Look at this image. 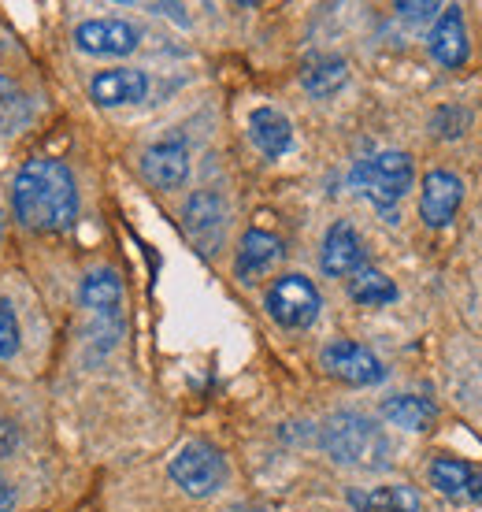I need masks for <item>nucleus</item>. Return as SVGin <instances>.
<instances>
[{
	"instance_id": "obj_17",
	"label": "nucleus",
	"mask_w": 482,
	"mask_h": 512,
	"mask_svg": "<svg viewBox=\"0 0 482 512\" xmlns=\"http://www.w3.org/2000/svg\"><path fill=\"white\" fill-rule=\"evenodd\" d=\"M301 82H305V90L312 97H330V93H338L349 82V64H345L342 56H327V52H319L312 56L305 67H301Z\"/></svg>"
},
{
	"instance_id": "obj_18",
	"label": "nucleus",
	"mask_w": 482,
	"mask_h": 512,
	"mask_svg": "<svg viewBox=\"0 0 482 512\" xmlns=\"http://www.w3.org/2000/svg\"><path fill=\"white\" fill-rule=\"evenodd\" d=\"M382 416L394 423V427H405V431H427L434 423V416H438V409H434V401H427V397L401 394V397H390L382 405Z\"/></svg>"
},
{
	"instance_id": "obj_4",
	"label": "nucleus",
	"mask_w": 482,
	"mask_h": 512,
	"mask_svg": "<svg viewBox=\"0 0 482 512\" xmlns=\"http://www.w3.org/2000/svg\"><path fill=\"white\" fill-rule=\"evenodd\" d=\"M264 305H267V316L279 323V327L301 331V327H312V323H316L323 301H319V290L305 275H282V279L267 290Z\"/></svg>"
},
{
	"instance_id": "obj_15",
	"label": "nucleus",
	"mask_w": 482,
	"mask_h": 512,
	"mask_svg": "<svg viewBox=\"0 0 482 512\" xmlns=\"http://www.w3.org/2000/svg\"><path fill=\"white\" fill-rule=\"evenodd\" d=\"M279 256H282V242L275 238V234L249 231L238 242V260H234V268H238V279L253 282L256 275H264V271L271 268Z\"/></svg>"
},
{
	"instance_id": "obj_12",
	"label": "nucleus",
	"mask_w": 482,
	"mask_h": 512,
	"mask_svg": "<svg viewBox=\"0 0 482 512\" xmlns=\"http://www.w3.org/2000/svg\"><path fill=\"white\" fill-rule=\"evenodd\" d=\"M364 260V245H360V234L349 227V223H334L323 238V253H319V264L327 275H353Z\"/></svg>"
},
{
	"instance_id": "obj_23",
	"label": "nucleus",
	"mask_w": 482,
	"mask_h": 512,
	"mask_svg": "<svg viewBox=\"0 0 482 512\" xmlns=\"http://www.w3.org/2000/svg\"><path fill=\"white\" fill-rule=\"evenodd\" d=\"M15 353H19V323L12 305L0 297V360H12Z\"/></svg>"
},
{
	"instance_id": "obj_27",
	"label": "nucleus",
	"mask_w": 482,
	"mask_h": 512,
	"mask_svg": "<svg viewBox=\"0 0 482 512\" xmlns=\"http://www.w3.org/2000/svg\"><path fill=\"white\" fill-rule=\"evenodd\" d=\"M0 234H4V219H0Z\"/></svg>"
},
{
	"instance_id": "obj_8",
	"label": "nucleus",
	"mask_w": 482,
	"mask_h": 512,
	"mask_svg": "<svg viewBox=\"0 0 482 512\" xmlns=\"http://www.w3.org/2000/svg\"><path fill=\"white\" fill-rule=\"evenodd\" d=\"M75 41L89 56H130L138 49V30L123 19H89L75 30Z\"/></svg>"
},
{
	"instance_id": "obj_9",
	"label": "nucleus",
	"mask_w": 482,
	"mask_h": 512,
	"mask_svg": "<svg viewBox=\"0 0 482 512\" xmlns=\"http://www.w3.org/2000/svg\"><path fill=\"white\" fill-rule=\"evenodd\" d=\"M141 171H145V179L160 186V190H178L186 175H190V153H186V145L182 141H160L153 149H145L141 156Z\"/></svg>"
},
{
	"instance_id": "obj_6",
	"label": "nucleus",
	"mask_w": 482,
	"mask_h": 512,
	"mask_svg": "<svg viewBox=\"0 0 482 512\" xmlns=\"http://www.w3.org/2000/svg\"><path fill=\"white\" fill-rule=\"evenodd\" d=\"M323 368H327L334 379H342L349 386H375L386 379V368H382V360L371 353L368 346H360V342H349V338H338V342H327L323 353Z\"/></svg>"
},
{
	"instance_id": "obj_1",
	"label": "nucleus",
	"mask_w": 482,
	"mask_h": 512,
	"mask_svg": "<svg viewBox=\"0 0 482 512\" xmlns=\"http://www.w3.org/2000/svg\"><path fill=\"white\" fill-rule=\"evenodd\" d=\"M12 201L30 231H67L78 216L75 179L60 160H30L15 179Z\"/></svg>"
},
{
	"instance_id": "obj_19",
	"label": "nucleus",
	"mask_w": 482,
	"mask_h": 512,
	"mask_svg": "<svg viewBox=\"0 0 482 512\" xmlns=\"http://www.w3.org/2000/svg\"><path fill=\"white\" fill-rule=\"evenodd\" d=\"M356 512H419V494L412 487L390 483V487H375L368 494H353Z\"/></svg>"
},
{
	"instance_id": "obj_16",
	"label": "nucleus",
	"mask_w": 482,
	"mask_h": 512,
	"mask_svg": "<svg viewBox=\"0 0 482 512\" xmlns=\"http://www.w3.org/2000/svg\"><path fill=\"white\" fill-rule=\"evenodd\" d=\"M249 134H253L256 149L264 156H282L290 153L293 145V127L290 119L282 116V112H275V108H256L253 116H249Z\"/></svg>"
},
{
	"instance_id": "obj_11",
	"label": "nucleus",
	"mask_w": 482,
	"mask_h": 512,
	"mask_svg": "<svg viewBox=\"0 0 482 512\" xmlns=\"http://www.w3.org/2000/svg\"><path fill=\"white\" fill-rule=\"evenodd\" d=\"M431 483L442 490L449 501H468V505H482V468H471L464 461L442 457L431 464Z\"/></svg>"
},
{
	"instance_id": "obj_5",
	"label": "nucleus",
	"mask_w": 482,
	"mask_h": 512,
	"mask_svg": "<svg viewBox=\"0 0 482 512\" xmlns=\"http://www.w3.org/2000/svg\"><path fill=\"white\" fill-rule=\"evenodd\" d=\"M171 479H175L186 494H193V498H208V494H216V490L223 487L227 461H223V453H219L216 446H208V442H186V446L178 449L175 461H171Z\"/></svg>"
},
{
	"instance_id": "obj_3",
	"label": "nucleus",
	"mask_w": 482,
	"mask_h": 512,
	"mask_svg": "<svg viewBox=\"0 0 482 512\" xmlns=\"http://www.w3.org/2000/svg\"><path fill=\"white\" fill-rule=\"evenodd\" d=\"M412 179H416V167H412V156L408 153H379V156H368V160H360L353 167V190H360L368 201H375L379 208H390L397 205L408 190H412Z\"/></svg>"
},
{
	"instance_id": "obj_20",
	"label": "nucleus",
	"mask_w": 482,
	"mask_h": 512,
	"mask_svg": "<svg viewBox=\"0 0 482 512\" xmlns=\"http://www.w3.org/2000/svg\"><path fill=\"white\" fill-rule=\"evenodd\" d=\"M349 297H353L356 305H368V308H379V305H390L397 301V286L379 268H356L349 275Z\"/></svg>"
},
{
	"instance_id": "obj_26",
	"label": "nucleus",
	"mask_w": 482,
	"mask_h": 512,
	"mask_svg": "<svg viewBox=\"0 0 482 512\" xmlns=\"http://www.w3.org/2000/svg\"><path fill=\"white\" fill-rule=\"evenodd\" d=\"M15 505V490L8 479H0V512H8Z\"/></svg>"
},
{
	"instance_id": "obj_10",
	"label": "nucleus",
	"mask_w": 482,
	"mask_h": 512,
	"mask_svg": "<svg viewBox=\"0 0 482 512\" xmlns=\"http://www.w3.org/2000/svg\"><path fill=\"white\" fill-rule=\"evenodd\" d=\"M145 93H149V78H145V71H134V67H112V71H101L89 82V97L104 108L138 104L145 101Z\"/></svg>"
},
{
	"instance_id": "obj_22",
	"label": "nucleus",
	"mask_w": 482,
	"mask_h": 512,
	"mask_svg": "<svg viewBox=\"0 0 482 512\" xmlns=\"http://www.w3.org/2000/svg\"><path fill=\"white\" fill-rule=\"evenodd\" d=\"M30 119V108H26L23 93L0 82V130H19Z\"/></svg>"
},
{
	"instance_id": "obj_24",
	"label": "nucleus",
	"mask_w": 482,
	"mask_h": 512,
	"mask_svg": "<svg viewBox=\"0 0 482 512\" xmlns=\"http://www.w3.org/2000/svg\"><path fill=\"white\" fill-rule=\"evenodd\" d=\"M15 442H19V431H15V423L0 416V461H4L8 453H12Z\"/></svg>"
},
{
	"instance_id": "obj_21",
	"label": "nucleus",
	"mask_w": 482,
	"mask_h": 512,
	"mask_svg": "<svg viewBox=\"0 0 482 512\" xmlns=\"http://www.w3.org/2000/svg\"><path fill=\"white\" fill-rule=\"evenodd\" d=\"M119 301H123V282H119L115 271L104 268L86 275V282H82V305L93 308V312H115Z\"/></svg>"
},
{
	"instance_id": "obj_2",
	"label": "nucleus",
	"mask_w": 482,
	"mask_h": 512,
	"mask_svg": "<svg viewBox=\"0 0 482 512\" xmlns=\"http://www.w3.org/2000/svg\"><path fill=\"white\" fill-rule=\"evenodd\" d=\"M323 446L338 464H353V468H379L386 464V449H390L379 427L356 412L330 416L323 427Z\"/></svg>"
},
{
	"instance_id": "obj_25",
	"label": "nucleus",
	"mask_w": 482,
	"mask_h": 512,
	"mask_svg": "<svg viewBox=\"0 0 482 512\" xmlns=\"http://www.w3.org/2000/svg\"><path fill=\"white\" fill-rule=\"evenodd\" d=\"M397 12L405 15H412V19H423V15H431V12H438V4H397Z\"/></svg>"
},
{
	"instance_id": "obj_7",
	"label": "nucleus",
	"mask_w": 482,
	"mask_h": 512,
	"mask_svg": "<svg viewBox=\"0 0 482 512\" xmlns=\"http://www.w3.org/2000/svg\"><path fill=\"white\" fill-rule=\"evenodd\" d=\"M464 201V182L453 171H431L419 193V216L427 227H449Z\"/></svg>"
},
{
	"instance_id": "obj_14",
	"label": "nucleus",
	"mask_w": 482,
	"mask_h": 512,
	"mask_svg": "<svg viewBox=\"0 0 482 512\" xmlns=\"http://www.w3.org/2000/svg\"><path fill=\"white\" fill-rule=\"evenodd\" d=\"M223 201L216 193H197L186 205V231L193 234V242L204 245V253H212L216 238L223 234Z\"/></svg>"
},
{
	"instance_id": "obj_13",
	"label": "nucleus",
	"mask_w": 482,
	"mask_h": 512,
	"mask_svg": "<svg viewBox=\"0 0 482 512\" xmlns=\"http://www.w3.org/2000/svg\"><path fill=\"white\" fill-rule=\"evenodd\" d=\"M431 56L442 67H460L468 60V30L460 8H445L442 19L431 30Z\"/></svg>"
}]
</instances>
